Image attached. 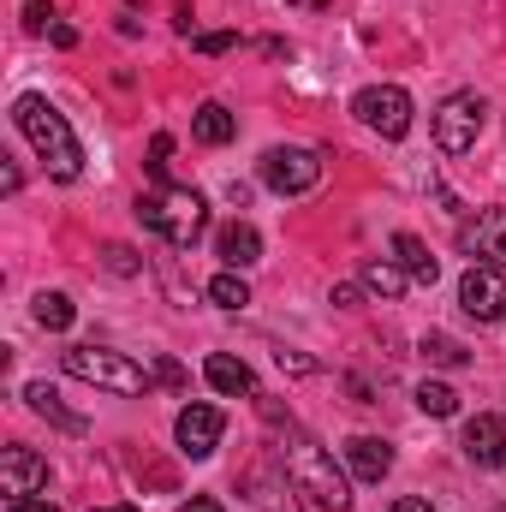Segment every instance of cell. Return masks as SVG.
<instances>
[{"mask_svg": "<svg viewBox=\"0 0 506 512\" xmlns=\"http://www.w3.org/2000/svg\"><path fill=\"white\" fill-rule=\"evenodd\" d=\"M12 120L24 131V143L42 155V167L60 179V185H72L78 173H84V143L72 137L66 126V114L48 102V96H18V108H12Z\"/></svg>", "mask_w": 506, "mask_h": 512, "instance_id": "obj_1", "label": "cell"}, {"mask_svg": "<svg viewBox=\"0 0 506 512\" xmlns=\"http://www.w3.org/2000/svg\"><path fill=\"white\" fill-rule=\"evenodd\" d=\"M137 221L149 233H161L173 251H191L203 239V221H209V203L191 191V185H161L149 197H137Z\"/></svg>", "mask_w": 506, "mask_h": 512, "instance_id": "obj_2", "label": "cell"}, {"mask_svg": "<svg viewBox=\"0 0 506 512\" xmlns=\"http://www.w3.org/2000/svg\"><path fill=\"white\" fill-rule=\"evenodd\" d=\"M286 471H292V483L316 501L322 512H346L352 507V489H346V477H340V465H334V453L328 447H316L310 435H298L292 429V447H286Z\"/></svg>", "mask_w": 506, "mask_h": 512, "instance_id": "obj_3", "label": "cell"}, {"mask_svg": "<svg viewBox=\"0 0 506 512\" xmlns=\"http://www.w3.org/2000/svg\"><path fill=\"white\" fill-rule=\"evenodd\" d=\"M66 376L90 387H108V393H149V370L131 364L126 352H108V346H72L66 352Z\"/></svg>", "mask_w": 506, "mask_h": 512, "instance_id": "obj_4", "label": "cell"}, {"mask_svg": "<svg viewBox=\"0 0 506 512\" xmlns=\"http://www.w3.org/2000/svg\"><path fill=\"white\" fill-rule=\"evenodd\" d=\"M483 120H489V102H483L477 90H453V96L435 108V149H441V155H465V149H477Z\"/></svg>", "mask_w": 506, "mask_h": 512, "instance_id": "obj_5", "label": "cell"}, {"mask_svg": "<svg viewBox=\"0 0 506 512\" xmlns=\"http://www.w3.org/2000/svg\"><path fill=\"white\" fill-rule=\"evenodd\" d=\"M316 179H322L316 149L274 143V149L262 155V185H268V191H280V197H304V191H316Z\"/></svg>", "mask_w": 506, "mask_h": 512, "instance_id": "obj_6", "label": "cell"}, {"mask_svg": "<svg viewBox=\"0 0 506 512\" xmlns=\"http://www.w3.org/2000/svg\"><path fill=\"white\" fill-rule=\"evenodd\" d=\"M352 114L370 131H381V137H405V131H411V96H405L399 84H364V90L352 96Z\"/></svg>", "mask_w": 506, "mask_h": 512, "instance_id": "obj_7", "label": "cell"}, {"mask_svg": "<svg viewBox=\"0 0 506 512\" xmlns=\"http://www.w3.org/2000/svg\"><path fill=\"white\" fill-rule=\"evenodd\" d=\"M459 304H465V316H477V322H501L506 316V274L471 262L465 280H459Z\"/></svg>", "mask_w": 506, "mask_h": 512, "instance_id": "obj_8", "label": "cell"}, {"mask_svg": "<svg viewBox=\"0 0 506 512\" xmlns=\"http://www.w3.org/2000/svg\"><path fill=\"white\" fill-rule=\"evenodd\" d=\"M459 251L483 268H501L506 274V209H483L477 221L459 227Z\"/></svg>", "mask_w": 506, "mask_h": 512, "instance_id": "obj_9", "label": "cell"}, {"mask_svg": "<svg viewBox=\"0 0 506 512\" xmlns=\"http://www.w3.org/2000/svg\"><path fill=\"white\" fill-rule=\"evenodd\" d=\"M173 435H179L185 459H209L221 447V435H227V417H221V405H185L179 423H173Z\"/></svg>", "mask_w": 506, "mask_h": 512, "instance_id": "obj_10", "label": "cell"}, {"mask_svg": "<svg viewBox=\"0 0 506 512\" xmlns=\"http://www.w3.org/2000/svg\"><path fill=\"white\" fill-rule=\"evenodd\" d=\"M239 489H245V501L256 512H304L292 495H298V483H292V471H274V465H251L245 477H239Z\"/></svg>", "mask_w": 506, "mask_h": 512, "instance_id": "obj_11", "label": "cell"}, {"mask_svg": "<svg viewBox=\"0 0 506 512\" xmlns=\"http://www.w3.org/2000/svg\"><path fill=\"white\" fill-rule=\"evenodd\" d=\"M36 489H48V459L30 447H6L0 453V495L6 501H30Z\"/></svg>", "mask_w": 506, "mask_h": 512, "instance_id": "obj_12", "label": "cell"}, {"mask_svg": "<svg viewBox=\"0 0 506 512\" xmlns=\"http://www.w3.org/2000/svg\"><path fill=\"white\" fill-rule=\"evenodd\" d=\"M459 447H465V459H471V465L501 471V465H506V417H495V411H477V417L465 423Z\"/></svg>", "mask_w": 506, "mask_h": 512, "instance_id": "obj_13", "label": "cell"}, {"mask_svg": "<svg viewBox=\"0 0 506 512\" xmlns=\"http://www.w3.org/2000/svg\"><path fill=\"white\" fill-rule=\"evenodd\" d=\"M346 465H352L358 483H381V477L393 471V447H387L381 435H352V441H346Z\"/></svg>", "mask_w": 506, "mask_h": 512, "instance_id": "obj_14", "label": "cell"}, {"mask_svg": "<svg viewBox=\"0 0 506 512\" xmlns=\"http://www.w3.org/2000/svg\"><path fill=\"white\" fill-rule=\"evenodd\" d=\"M215 256L227 262V268H256L262 262V233H256L251 221H233V227H221V239H215Z\"/></svg>", "mask_w": 506, "mask_h": 512, "instance_id": "obj_15", "label": "cell"}, {"mask_svg": "<svg viewBox=\"0 0 506 512\" xmlns=\"http://www.w3.org/2000/svg\"><path fill=\"white\" fill-rule=\"evenodd\" d=\"M203 376H209V387H215V393H227V399H239V393H251V387H256L251 364H245V358H233V352H209Z\"/></svg>", "mask_w": 506, "mask_h": 512, "instance_id": "obj_16", "label": "cell"}, {"mask_svg": "<svg viewBox=\"0 0 506 512\" xmlns=\"http://www.w3.org/2000/svg\"><path fill=\"white\" fill-rule=\"evenodd\" d=\"M393 256H399V268H405L417 286H435V280H441V262L429 256V245H423L417 233H393Z\"/></svg>", "mask_w": 506, "mask_h": 512, "instance_id": "obj_17", "label": "cell"}, {"mask_svg": "<svg viewBox=\"0 0 506 512\" xmlns=\"http://www.w3.org/2000/svg\"><path fill=\"white\" fill-rule=\"evenodd\" d=\"M24 399H30V411H36V417H48V423H54V429H66V435H84V429H90L78 411H66V405H60V393H54L48 382H30V387H24Z\"/></svg>", "mask_w": 506, "mask_h": 512, "instance_id": "obj_18", "label": "cell"}, {"mask_svg": "<svg viewBox=\"0 0 506 512\" xmlns=\"http://www.w3.org/2000/svg\"><path fill=\"white\" fill-rule=\"evenodd\" d=\"M358 286H364V292H376V298H399V292L411 286V274H405L393 256H370V262L358 268Z\"/></svg>", "mask_w": 506, "mask_h": 512, "instance_id": "obj_19", "label": "cell"}, {"mask_svg": "<svg viewBox=\"0 0 506 512\" xmlns=\"http://www.w3.org/2000/svg\"><path fill=\"white\" fill-rule=\"evenodd\" d=\"M191 131H197V143H209V149H221V143H233V131H239V120L221 108V102H203L197 114H191Z\"/></svg>", "mask_w": 506, "mask_h": 512, "instance_id": "obj_20", "label": "cell"}, {"mask_svg": "<svg viewBox=\"0 0 506 512\" xmlns=\"http://www.w3.org/2000/svg\"><path fill=\"white\" fill-rule=\"evenodd\" d=\"M30 316H36V328H48V334H66V328H72V316H78V304H72L66 292H36Z\"/></svg>", "mask_w": 506, "mask_h": 512, "instance_id": "obj_21", "label": "cell"}, {"mask_svg": "<svg viewBox=\"0 0 506 512\" xmlns=\"http://www.w3.org/2000/svg\"><path fill=\"white\" fill-rule=\"evenodd\" d=\"M209 304H215V310H245V304H251V286H245V274H239V268L215 274V280H209Z\"/></svg>", "mask_w": 506, "mask_h": 512, "instance_id": "obj_22", "label": "cell"}, {"mask_svg": "<svg viewBox=\"0 0 506 512\" xmlns=\"http://www.w3.org/2000/svg\"><path fill=\"white\" fill-rule=\"evenodd\" d=\"M423 358H429V364H441V370H459V364H471V352H465L459 340H447V334H423Z\"/></svg>", "mask_w": 506, "mask_h": 512, "instance_id": "obj_23", "label": "cell"}, {"mask_svg": "<svg viewBox=\"0 0 506 512\" xmlns=\"http://www.w3.org/2000/svg\"><path fill=\"white\" fill-rule=\"evenodd\" d=\"M417 405H423L429 417H453V411H459V393H453L447 382H423L417 387Z\"/></svg>", "mask_w": 506, "mask_h": 512, "instance_id": "obj_24", "label": "cell"}, {"mask_svg": "<svg viewBox=\"0 0 506 512\" xmlns=\"http://www.w3.org/2000/svg\"><path fill=\"white\" fill-rule=\"evenodd\" d=\"M167 155H173V137H167V131H155V137H149V173H155L161 185H167Z\"/></svg>", "mask_w": 506, "mask_h": 512, "instance_id": "obj_25", "label": "cell"}, {"mask_svg": "<svg viewBox=\"0 0 506 512\" xmlns=\"http://www.w3.org/2000/svg\"><path fill=\"white\" fill-rule=\"evenodd\" d=\"M48 24H54V6H48V0H30V6H24V30H30V36H42Z\"/></svg>", "mask_w": 506, "mask_h": 512, "instance_id": "obj_26", "label": "cell"}, {"mask_svg": "<svg viewBox=\"0 0 506 512\" xmlns=\"http://www.w3.org/2000/svg\"><path fill=\"white\" fill-rule=\"evenodd\" d=\"M191 42H197V54H227V48H239L233 30H209V36H191Z\"/></svg>", "mask_w": 506, "mask_h": 512, "instance_id": "obj_27", "label": "cell"}, {"mask_svg": "<svg viewBox=\"0 0 506 512\" xmlns=\"http://www.w3.org/2000/svg\"><path fill=\"white\" fill-rule=\"evenodd\" d=\"M155 382H167V387H185V370L173 364V358H155V370H149Z\"/></svg>", "mask_w": 506, "mask_h": 512, "instance_id": "obj_28", "label": "cell"}, {"mask_svg": "<svg viewBox=\"0 0 506 512\" xmlns=\"http://www.w3.org/2000/svg\"><path fill=\"white\" fill-rule=\"evenodd\" d=\"M108 268H114V274H137V256H131L126 245H108Z\"/></svg>", "mask_w": 506, "mask_h": 512, "instance_id": "obj_29", "label": "cell"}, {"mask_svg": "<svg viewBox=\"0 0 506 512\" xmlns=\"http://www.w3.org/2000/svg\"><path fill=\"white\" fill-rule=\"evenodd\" d=\"M334 304H340V310H358V304H364V286H334Z\"/></svg>", "mask_w": 506, "mask_h": 512, "instance_id": "obj_30", "label": "cell"}, {"mask_svg": "<svg viewBox=\"0 0 506 512\" xmlns=\"http://www.w3.org/2000/svg\"><path fill=\"white\" fill-rule=\"evenodd\" d=\"M179 512H227V507H221L215 495H191V501H185V507H179Z\"/></svg>", "mask_w": 506, "mask_h": 512, "instance_id": "obj_31", "label": "cell"}, {"mask_svg": "<svg viewBox=\"0 0 506 512\" xmlns=\"http://www.w3.org/2000/svg\"><path fill=\"white\" fill-rule=\"evenodd\" d=\"M6 512H60V507H54V501H36V495H30V501H6Z\"/></svg>", "mask_w": 506, "mask_h": 512, "instance_id": "obj_32", "label": "cell"}, {"mask_svg": "<svg viewBox=\"0 0 506 512\" xmlns=\"http://www.w3.org/2000/svg\"><path fill=\"white\" fill-rule=\"evenodd\" d=\"M54 48H78V30L72 24H54Z\"/></svg>", "mask_w": 506, "mask_h": 512, "instance_id": "obj_33", "label": "cell"}, {"mask_svg": "<svg viewBox=\"0 0 506 512\" xmlns=\"http://www.w3.org/2000/svg\"><path fill=\"white\" fill-rule=\"evenodd\" d=\"M387 512H435V507H429V501H393Z\"/></svg>", "mask_w": 506, "mask_h": 512, "instance_id": "obj_34", "label": "cell"}, {"mask_svg": "<svg viewBox=\"0 0 506 512\" xmlns=\"http://www.w3.org/2000/svg\"><path fill=\"white\" fill-rule=\"evenodd\" d=\"M96 512H137V507H96Z\"/></svg>", "mask_w": 506, "mask_h": 512, "instance_id": "obj_35", "label": "cell"}]
</instances>
